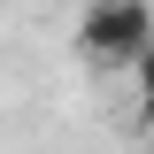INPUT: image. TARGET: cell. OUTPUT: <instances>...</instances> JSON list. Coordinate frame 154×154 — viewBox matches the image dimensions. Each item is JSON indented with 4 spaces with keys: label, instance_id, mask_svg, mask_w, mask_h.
Returning a JSON list of instances; mask_svg holds the SVG:
<instances>
[{
    "label": "cell",
    "instance_id": "1",
    "mask_svg": "<svg viewBox=\"0 0 154 154\" xmlns=\"http://www.w3.org/2000/svg\"><path fill=\"white\" fill-rule=\"evenodd\" d=\"M77 46H85L93 69H139V62L154 54V8L146 0H93Z\"/></svg>",
    "mask_w": 154,
    "mask_h": 154
},
{
    "label": "cell",
    "instance_id": "2",
    "mask_svg": "<svg viewBox=\"0 0 154 154\" xmlns=\"http://www.w3.org/2000/svg\"><path fill=\"white\" fill-rule=\"evenodd\" d=\"M131 77H139V116H146V131H154V54H146V62H139V69H131Z\"/></svg>",
    "mask_w": 154,
    "mask_h": 154
}]
</instances>
